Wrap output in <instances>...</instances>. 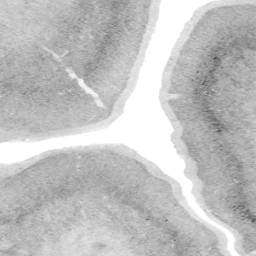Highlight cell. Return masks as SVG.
<instances>
[{
  "label": "cell",
  "instance_id": "6da1fadb",
  "mask_svg": "<svg viewBox=\"0 0 256 256\" xmlns=\"http://www.w3.org/2000/svg\"><path fill=\"white\" fill-rule=\"evenodd\" d=\"M0 255H230L177 181L123 145L1 164Z\"/></svg>",
  "mask_w": 256,
  "mask_h": 256
},
{
  "label": "cell",
  "instance_id": "7a4b0ae2",
  "mask_svg": "<svg viewBox=\"0 0 256 256\" xmlns=\"http://www.w3.org/2000/svg\"><path fill=\"white\" fill-rule=\"evenodd\" d=\"M160 4L0 0L1 142L112 123L137 82Z\"/></svg>",
  "mask_w": 256,
  "mask_h": 256
},
{
  "label": "cell",
  "instance_id": "3957f363",
  "mask_svg": "<svg viewBox=\"0 0 256 256\" xmlns=\"http://www.w3.org/2000/svg\"><path fill=\"white\" fill-rule=\"evenodd\" d=\"M255 25L256 0L199 8L172 51L160 91L192 192L239 251L256 247Z\"/></svg>",
  "mask_w": 256,
  "mask_h": 256
}]
</instances>
